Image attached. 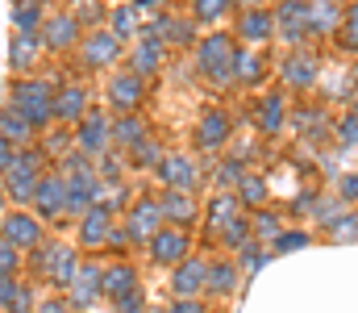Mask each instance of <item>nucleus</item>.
Segmentation results:
<instances>
[{"label": "nucleus", "mask_w": 358, "mask_h": 313, "mask_svg": "<svg viewBox=\"0 0 358 313\" xmlns=\"http://www.w3.org/2000/svg\"><path fill=\"white\" fill-rule=\"evenodd\" d=\"M108 230H113V209L108 205H92L84 217H80V242L84 246H104L108 242Z\"/></svg>", "instance_id": "14"}, {"label": "nucleus", "mask_w": 358, "mask_h": 313, "mask_svg": "<svg viewBox=\"0 0 358 313\" xmlns=\"http://www.w3.org/2000/svg\"><path fill=\"white\" fill-rule=\"evenodd\" d=\"M63 142H67V138H63V134H55V138H46V151H63Z\"/></svg>", "instance_id": "59"}, {"label": "nucleus", "mask_w": 358, "mask_h": 313, "mask_svg": "<svg viewBox=\"0 0 358 313\" xmlns=\"http://www.w3.org/2000/svg\"><path fill=\"white\" fill-rule=\"evenodd\" d=\"M80 255L76 251H67V246H59V255H55V263H50V280L59 284V288H71V280L80 276Z\"/></svg>", "instance_id": "28"}, {"label": "nucleus", "mask_w": 358, "mask_h": 313, "mask_svg": "<svg viewBox=\"0 0 358 313\" xmlns=\"http://www.w3.org/2000/svg\"><path fill=\"white\" fill-rule=\"evenodd\" d=\"M159 63H163V42H138L134 46V55H129V71L134 76H150V71H159Z\"/></svg>", "instance_id": "26"}, {"label": "nucleus", "mask_w": 358, "mask_h": 313, "mask_svg": "<svg viewBox=\"0 0 358 313\" xmlns=\"http://www.w3.org/2000/svg\"><path fill=\"white\" fill-rule=\"evenodd\" d=\"M146 251H150L155 263H163V267H179V263L187 259V251H192V238H187L183 225H163V230L146 242Z\"/></svg>", "instance_id": "4"}, {"label": "nucleus", "mask_w": 358, "mask_h": 313, "mask_svg": "<svg viewBox=\"0 0 358 313\" xmlns=\"http://www.w3.org/2000/svg\"><path fill=\"white\" fill-rule=\"evenodd\" d=\"M271 34H275V13L271 8H246L238 17V38H246V42H271Z\"/></svg>", "instance_id": "21"}, {"label": "nucleus", "mask_w": 358, "mask_h": 313, "mask_svg": "<svg viewBox=\"0 0 358 313\" xmlns=\"http://www.w3.org/2000/svg\"><path fill=\"white\" fill-rule=\"evenodd\" d=\"M225 13H229V0H192V17H196V21H204V25L221 21Z\"/></svg>", "instance_id": "41"}, {"label": "nucleus", "mask_w": 358, "mask_h": 313, "mask_svg": "<svg viewBox=\"0 0 358 313\" xmlns=\"http://www.w3.org/2000/svg\"><path fill=\"white\" fill-rule=\"evenodd\" d=\"M338 197H342L346 205H355V201H358V172H350V176L338 184Z\"/></svg>", "instance_id": "54"}, {"label": "nucleus", "mask_w": 358, "mask_h": 313, "mask_svg": "<svg viewBox=\"0 0 358 313\" xmlns=\"http://www.w3.org/2000/svg\"><path fill=\"white\" fill-rule=\"evenodd\" d=\"M238 201H242V205H250V209H267V180L246 172V180L238 184Z\"/></svg>", "instance_id": "34"}, {"label": "nucleus", "mask_w": 358, "mask_h": 313, "mask_svg": "<svg viewBox=\"0 0 358 313\" xmlns=\"http://www.w3.org/2000/svg\"><path fill=\"white\" fill-rule=\"evenodd\" d=\"M317 71H321V59H317L313 50H292V55L283 59V84H287L292 92H308V88L317 84Z\"/></svg>", "instance_id": "8"}, {"label": "nucleus", "mask_w": 358, "mask_h": 313, "mask_svg": "<svg viewBox=\"0 0 358 313\" xmlns=\"http://www.w3.org/2000/svg\"><path fill=\"white\" fill-rule=\"evenodd\" d=\"M342 209H346V201H342L338 193H321V201H317V209H313V221H317V225H329Z\"/></svg>", "instance_id": "42"}, {"label": "nucleus", "mask_w": 358, "mask_h": 313, "mask_svg": "<svg viewBox=\"0 0 358 313\" xmlns=\"http://www.w3.org/2000/svg\"><path fill=\"white\" fill-rule=\"evenodd\" d=\"M129 234H134V242H150L163 225H167V217H163V209H159V201H150V197H138L134 205H129Z\"/></svg>", "instance_id": "7"}, {"label": "nucleus", "mask_w": 358, "mask_h": 313, "mask_svg": "<svg viewBox=\"0 0 358 313\" xmlns=\"http://www.w3.org/2000/svg\"><path fill=\"white\" fill-rule=\"evenodd\" d=\"M76 25H80V21H76L71 13H63V17H55V21H46V29H42V34H46V42H50L55 50H67V46L76 42V34H80Z\"/></svg>", "instance_id": "27"}, {"label": "nucleus", "mask_w": 358, "mask_h": 313, "mask_svg": "<svg viewBox=\"0 0 358 313\" xmlns=\"http://www.w3.org/2000/svg\"><path fill=\"white\" fill-rule=\"evenodd\" d=\"M163 313H208V309H204V301H171Z\"/></svg>", "instance_id": "55"}, {"label": "nucleus", "mask_w": 358, "mask_h": 313, "mask_svg": "<svg viewBox=\"0 0 358 313\" xmlns=\"http://www.w3.org/2000/svg\"><path fill=\"white\" fill-rule=\"evenodd\" d=\"M13 109H17L29 125H38V130H42V125L55 117V92H50L42 80H38V84H21V88H17V97H13Z\"/></svg>", "instance_id": "3"}, {"label": "nucleus", "mask_w": 358, "mask_h": 313, "mask_svg": "<svg viewBox=\"0 0 358 313\" xmlns=\"http://www.w3.org/2000/svg\"><path fill=\"white\" fill-rule=\"evenodd\" d=\"M234 55H238V46H234L229 34H208V38L196 46V67H200L213 84H229V80H234V71H229Z\"/></svg>", "instance_id": "1"}, {"label": "nucleus", "mask_w": 358, "mask_h": 313, "mask_svg": "<svg viewBox=\"0 0 358 313\" xmlns=\"http://www.w3.org/2000/svg\"><path fill=\"white\" fill-rule=\"evenodd\" d=\"M96 176H100L104 184H117V180H121V159H117V155H100V159H96Z\"/></svg>", "instance_id": "47"}, {"label": "nucleus", "mask_w": 358, "mask_h": 313, "mask_svg": "<svg viewBox=\"0 0 358 313\" xmlns=\"http://www.w3.org/2000/svg\"><path fill=\"white\" fill-rule=\"evenodd\" d=\"M238 280H242V267H238L234 259H213V263H208V288H204V293H213V297H234V293H238Z\"/></svg>", "instance_id": "20"}, {"label": "nucleus", "mask_w": 358, "mask_h": 313, "mask_svg": "<svg viewBox=\"0 0 358 313\" xmlns=\"http://www.w3.org/2000/svg\"><path fill=\"white\" fill-rule=\"evenodd\" d=\"M100 288H104V297H113V301L129 297L134 288H142V284H138V267H134V263H108Z\"/></svg>", "instance_id": "18"}, {"label": "nucleus", "mask_w": 358, "mask_h": 313, "mask_svg": "<svg viewBox=\"0 0 358 313\" xmlns=\"http://www.w3.org/2000/svg\"><path fill=\"white\" fill-rule=\"evenodd\" d=\"M142 138H146V125H142V117H129V113H125L121 121H113V142H121V146H129V151H134Z\"/></svg>", "instance_id": "33"}, {"label": "nucleus", "mask_w": 358, "mask_h": 313, "mask_svg": "<svg viewBox=\"0 0 358 313\" xmlns=\"http://www.w3.org/2000/svg\"><path fill=\"white\" fill-rule=\"evenodd\" d=\"M342 21H346V8L338 0H308V34L317 38L342 34Z\"/></svg>", "instance_id": "11"}, {"label": "nucleus", "mask_w": 358, "mask_h": 313, "mask_svg": "<svg viewBox=\"0 0 358 313\" xmlns=\"http://www.w3.org/2000/svg\"><path fill=\"white\" fill-rule=\"evenodd\" d=\"M76 138H80V151H84V155H96V159H100V155H108V146H113V121H108L104 113H88Z\"/></svg>", "instance_id": "10"}, {"label": "nucleus", "mask_w": 358, "mask_h": 313, "mask_svg": "<svg viewBox=\"0 0 358 313\" xmlns=\"http://www.w3.org/2000/svg\"><path fill=\"white\" fill-rule=\"evenodd\" d=\"M250 238H255V230H250V217H246V213H238V217L221 230V246H225V251H242Z\"/></svg>", "instance_id": "31"}, {"label": "nucleus", "mask_w": 358, "mask_h": 313, "mask_svg": "<svg viewBox=\"0 0 358 313\" xmlns=\"http://www.w3.org/2000/svg\"><path fill=\"white\" fill-rule=\"evenodd\" d=\"M17 293H21V284H17L13 276H0V305H4V309H13Z\"/></svg>", "instance_id": "52"}, {"label": "nucleus", "mask_w": 358, "mask_h": 313, "mask_svg": "<svg viewBox=\"0 0 358 313\" xmlns=\"http://www.w3.org/2000/svg\"><path fill=\"white\" fill-rule=\"evenodd\" d=\"M317 201H321V193H317V188H304V193H300V197L292 201V213H296V217H304V213L313 217V209H317Z\"/></svg>", "instance_id": "49"}, {"label": "nucleus", "mask_w": 358, "mask_h": 313, "mask_svg": "<svg viewBox=\"0 0 358 313\" xmlns=\"http://www.w3.org/2000/svg\"><path fill=\"white\" fill-rule=\"evenodd\" d=\"M113 305H117V313H146V293L134 288L129 297H121V301H113Z\"/></svg>", "instance_id": "50"}, {"label": "nucleus", "mask_w": 358, "mask_h": 313, "mask_svg": "<svg viewBox=\"0 0 358 313\" xmlns=\"http://www.w3.org/2000/svg\"><path fill=\"white\" fill-rule=\"evenodd\" d=\"M108 101L117 104V109H138L142 104V76H134V71H121V76H113L108 80Z\"/></svg>", "instance_id": "22"}, {"label": "nucleus", "mask_w": 358, "mask_h": 313, "mask_svg": "<svg viewBox=\"0 0 358 313\" xmlns=\"http://www.w3.org/2000/svg\"><path fill=\"white\" fill-rule=\"evenodd\" d=\"M325 238H329V242H358V213L355 209H342V213L329 221Z\"/></svg>", "instance_id": "32"}, {"label": "nucleus", "mask_w": 358, "mask_h": 313, "mask_svg": "<svg viewBox=\"0 0 358 313\" xmlns=\"http://www.w3.org/2000/svg\"><path fill=\"white\" fill-rule=\"evenodd\" d=\"M0 201H4V197H0Z\"/></svg>", "instance_id": "63"}, {"label": "nucleus", "mask_w": 358, "mask_h": 313, "mask_svg": "<svg viewBox=\"0 0 358 313\" xmlns=\"http://www.w3.org/2000/svg\"><path fill=\"white\" fill-rule=\"evenodd\" d=\"M250 230H255V242H275L279 234H283V217L275 213V209H259L255 217H250Z\"/></svg>", "instance_id": "30"}, {"label": "nucleus", "mask_w": 358, "mask_h": 313, "mask_svg": "<svg viewBox=\"0 0 358 313\" xmlns=\"http://www.w3.org/2000/svg\"><path fill=\"white\" fill-rule=\"evenodd\" d=\"M17 272V246L0 238V276H13Z\"/></svg>", "instance_id": "51"}, {"label": "nucleus", "mask_w": 358, "mask_h": 313, "mask_svg": "<svg viewBox=\"0 0 358 313\" xmlns=\"http://www.w3.org/2000/svg\"><path fill=\"white\" fill-rule=\"evenodd\" d=\"M80 55H84L88 67H104V63H113V59L121 55V38H117L113 29H92Z\"/></svg>", "instance_id": "15"}, {"label": "nucleus", "mask_w": 358, "mask_h": 313, "mask_svg": "<svg viewBox=\"0 0 358 313\" xmlns=\"http://www.w3.org/2000/svg\"><path fill=\"white\" fill-rule=\"evenodd\" d=\"M55 117L59 121H84L88 117V92L80 84H67L63 92H55Z\"/></svg>", "instance_id": "23"}, {"label": "nucleus", "mask_w": 358, "mask_h": 313, "mask_svg": "<svg viewBox=\"0 0 358 313\" xmlns=\"http://www.w3.org/2000/svg\"><path fill=\"white\" fill-rule=\"evenodd\" d=\"M283 125H287V101H283V92H267L255 104V130L259 134H279Z\"/></svg>", "instance_id": "16"}, {"label": "nucleus", "mask_w": 358, "mask_h": 313, "mask_svg": "<svg viewBox=\"0 0 358 313\" xmlns=\"http://www.w3.org/2000/svg\"><path fill=\"white\" fill-rule=\"evenodd\" d=\"M271 13H275V34L287 46H300L308 38V0H279Z\"/></svg>", "instance_id": "5"}, {"label": "nucleus", "mask_w": 358, "mask_h": 313, "mask_svg": "<svg viewBox=\"0 0 358 313\" xmlns=\"http://www.w3.org/2000/svg\"><path fill=\"white\" fill-rule=\"evenodd\" d=\"M192 38H196V29H192L187 17H171V21H167V42H179V46H183V42H192Z\"/></svg>", "instance_id": "48"}, {"label": "nucleus", "mask_w": 358, "mask_h": 313, "mask_svg": "<svg viewBox=\"0 0 358 313\" xmlns=\"http://www.w3.org/2000/svg\"><path fill=\"white\" fill-rule=\"evenodd\" d=\"M100 280H104V267H100V263H84V267H80V276L71 280V305H76V309H88V305L100 301V293H104Z\"/></svg>", "instance_id": "13"}, {"label": "nucleus", "mask_w": 358, "mask_h": 313, "mask_svg": "<svg viewBox=\"0 0 358 313\" xmlns=\"http://www.w3.org/2000/svg\"><path fill=\"white\" fill-rule=\"evenodd\" d=\"M155 4H163V0H138V8H155Z\"/></svg>", "instance_id": "61"}, {"label": "nucleus", "mask_w": 358, "mask_h": 313, "mask_svg": "<svg viewBox=\"0 0 358 313\" xmlns=\"http://www.w3.org/2000/svg\"><path fill=\"white\" fill-rule=\"evenodd\" d=\"M342 46H350V50H358V0L346 8V21H342Z\"/></svg>", "instance_id": "46"}, {"label": "nucleus", "mask_w": 358, "mask_h": 313, "mask_svg": "<svg viewBox=\"0 0 358 313\" xmlns=\"http://www.w3.org/2000/svg\"><path fill=\"white\" fill-rule=\"evenodd\" d=\"M138 29V4H121L117 13H113V34L117 38H129Z\"/></svg>", "instance_id": "45"}, {"label": "nucleus", "mask_w": 358, "mask_h": 313, "mask_svg": "<svg viewBox=\"0 0 358 313\" xmlns=\"http://www.w3.org/2000/svg\"><path fill=\"white\" fill-rule=\"evenodd\" d=\"M229 4H238L242 13H246V8H263V0H229Z\"/></svg>", "instance_id": "60"}, {"label": "nucleus", "mask_w": 358, "mask_h": 313, "mask_svg": "<svg viewBox=\"0 0 358 313\" xmlns=\"http://www.w3.org/2000/svg\"><path fill=\"white\" fill-rule=\"evenodd\" d=\"M355 80H358V63H355Z\"/></svg>", "instance_id": "62"}, {"label": "nucleus", "mask_w": 358, "mask_h": 313, "mask_svg": "<svg viewBox=\"0 0 358 313\" xmlns=\"http://www.w3.org/2000/svg\"><path fill=\"white\" fill-rule=\"evenodd\" d=\"M229 71H234L238 84H259V80H263V59H259L255 50H238L234 63H229Z\"/></svg>", "instance_id": "29"}, {"label": "nucleus", "mask_w": 358, "mask_h": 313, "mask_svg": "<svg viewBox=\"0 0 358 313\" xmlns=\"http://www.w3.org/2000/svg\"><path fill=\"white\" fill-rule=\"evenodd\" d=\"M38 184H42V151H38V155H34V151H21L17 163L4 172V188H8V197H13L17 205H25V201H34Z\"/></svg>", "instance_id": "2"}, {"label": "nucleus", "mask_w": 358, "mask_h": 313, "mask_svg": "<svg viewBox=\"0 0 358 313\" xmlns=\"http://www.w3.org/2000/svg\"><path fill=\"white\" fill-rule=\"evenodd\" d=\"M129 155H134V159H129L134 167H159V163L167 159V155H163V146H159L155 138H142V142H138V146H134Z\"/></svg>", "instance_id": "40"}, {"label": "nucleus", "mask_w": 358, "mask_h": 313, "mask_svg": "<svg viewBox=\"0 0 358 313\" xmlns=\"http://www.w3.org/2000/svg\"><path fill=\"white\" fill-rule=\"evenodd\" d=\"M63 205H67V180L63 176H42V184L34 193V209L42 217H55V213H63Z\"/></svg>", "instance_id": "19"}, {"label": "nucleus", "mask_w": 358, "mask_h": 313, "mask_svg": "<svg viewBox=\"0 0 358 313\" xmlns=\"http://www.w3.org/2000/svg\"><path fill=\"white\" fill-rule=\"evenodd\" d=\"M38 59V34H17L13 38V67L17 71H29Z\"/></svg>", "instance_id": "35"}, {"label": "nucleus", "mask_w": 358, "mask_h": 313, "mask_svg": "<svg viewBox=\"0 0 358 313\" xmlns=\"http://www.w3.org/2000/svg\"><path fill=\"white\" fill-rule=\"evenodd\" d=\"M155 176L163 180L167 193H192V188H196V163H192L187 155H167V159L155 167Z\"/></svg>", "instance_id": "9"}, {"label": "nucleus", "mask_w": 358, "mask_h": 313, "mask_svg": "<svg viewBox=\"0 0 358 313\" xmlns=\"http://www.w3.org/2000/svg\"><path fill=\"white\" fill-rule=\"evenodd\" d=\"M13 21L21 25V34H38V29H42V4H38V0H21V4L13 8Z\"/></svg>", "instance_id": "38"}, {"label": "nucleus", "mask_w": 358, "mask_h": 313, "mask_svg": "<svg viewBox=\"0 0 358 313\" xmlns=\"http://www.w3.org/2000/svg\"><path fill=\"white\" fill-rule=\"evenodd\" d=\"M242 213V201H238V193H217L213 201H208V213H204V221H208V230L221 238V230L234 221Z\"/></svg>", "instance_id": "24"}, {"label": "nucleus", "mask_w": 358, "mask_h": 313, "mask_svg": "<svg viewBox=\"0 0 358 313\" xmlns=\"http://www.w3.org/2000/svg\"><path fill=\"white\" fill-rule=\"evenodd\" d=\"M334 134H338V142H342V146H358V104L350 109V113H342V117H338Z\"/></svg>", "instance_id": "44"}, {"label": "nucleus", "mask_w": 358, "mask_h": 313, "mask_svg": "<svg viewBox=\"0 0 358 313\" xmlns=\"http://www.w3.org/2000/svg\"><path fill=\"white\" fill-rule=\"evenodd\" d=\"M0 134H4V142H25V138L34 134V125H29L17 109H8V113H0Z\"/></svg>", "instance_id": "37"}, {"label": "nucleus", "mask_w": 358, "mask_h": 313, "mask_svg": "<svg viewBox=\"0 0 358 313\" xmlns=\"http://www.w3.org/2000/svg\"><path fill=\"white\" fill-rule=\"evenodd\" d=\"M229 134H234V125H229V113H225V109H208V113L196 121V146H200V151H217Z\"/></svg>", "instance_id": "12"}, {"label": "nucleus", "mask_w": 358, "mask_h": 313, "mask_svg": "<svg viewBox=\"0 0 358 313\" xmlns=\"http://www.w3.org/2000/svg\"><path fill=\"white\" fill-rule=\"evenodd\" d=\"M159 209H163V217H167L171 225H192V221H196V201H192V193H163V197H159Z\"/></svg>", "instance_id": "25"}, {"label": "nucleus", "mask_w": 358, "mask_h": 313, "mask_svg": "<svg viewBox=\"0 0 358 313\" xmlns=\"http://www.w3.org/2000/svg\"><path fill=\"white\" fill-rule=\"evenodd\" d=\"M17 163V151H13V142H0V172H8Z\"/></svg>", "instance_id": "57"}, {"label": "nucleus", "mask_w": 358, "mask_h": 313, "mask_svg": "<svg viewBox=\"0 0 358 313\" xmlns=\"http://www.w3.org/2000/svg\"><path fill=\"white\" fill-rule=\"evenodd\" d=\"M267 259H271V246L255 242V238L238 251V267H242V272H250V276H255V272H263V267H267Z\"/></svg>", "instance_id": "36"}, {"label": "nucleus", "mask_w": 358, "mask_h": 313, "mask_svg": "<svg viewBox=\"0 0 358 313\" xmlns=\"http://www.w3.org/2000/svg\"><path fill=\"white\" fill-rule=\"evenodd\" d=\"M34 313H67V305H63V301H42Z\"/></svg>", "instance_id": "58"}, {"label": "nucleus", "mask_w": 358, "mask_h": 313, "mask_svg": "<svg viewBox=\"0 0 358 313\" xmlns=\"http://www.w3.org/2000/svg\"><path fill=\"white\" fill-rule=\"evenodd\" d=\"M208 288V263L204 259H183L179 267H171V293L176 301H200V293Z\"/></svg>", "instance_id": "6"}, {"label": "nucleus", "mask_w": 358, "mask_h": 313, "mask_svg": "<svg viewBox=\"0 0 358 313\" xmlns=\"http://www.w3.org/2000/svg\"><path fill=\"white\" fill-rule=\"evenodd\" d=\"M242 180H246V163H242V159H225V163H221V172H217V184H221V193L238 188Z\"/></svg>", "instance_id": "43"}, {"label": "nucleus", "mask_w": 358, "mask_h": 313, "mask_svg": "<svg viewBox=\"0 0 358 313\" xmlns=\"http://www.w3.org/2000/svg\"><path fill=\"white\" fill-rule=\"evenodd\" d=\"M34 309V293H29V288H21V293H17V301H13V309L8 313H29Z\"/></svg>", "instance_id": "56"}, {"label": "nucleus", "mask_w": 358, "mask_h": 313, "mask_svg": "<svg viewBox=\"0 0 358 313\" xmlns=\"http://www.w3.org/2000/svg\"><path fill=\"white\" fill-rule=\"evenodd\" d=\"M4 242H13V246H42L46 238H42V225H38L34 213H13V217H4Z\"/></svg>", "instance_id": "17"}, {"label": "nucleus", "mask_w": 358, "mask_h": 313, "mask_svg": "<svg viewBox=\"0 0 358 313\" xmlns=\"http://www.w3.org/2000/svg\"><path fill=\"white\" fill-rule=\"evenodd\" d=\"M129 242H134V234H129V225H113V230H108V246H113V251H125Z\"/></svg>", "instance_id": "53"}, {"label": "nucleus", "mask_w": 358, "mask_h": 313, "mask_svg": "<svg viewBox=\"0 0 358 313\" xmlns=\"http://www.w3.org/2000/svg\"><path fill=\"white\" fill-rule=\"evenodd\" d=\"M304 246H313V234L308 230H283L271 242V255H292V251H304Z\"/></svg>", "instance_id": "39"}]
</instances>
